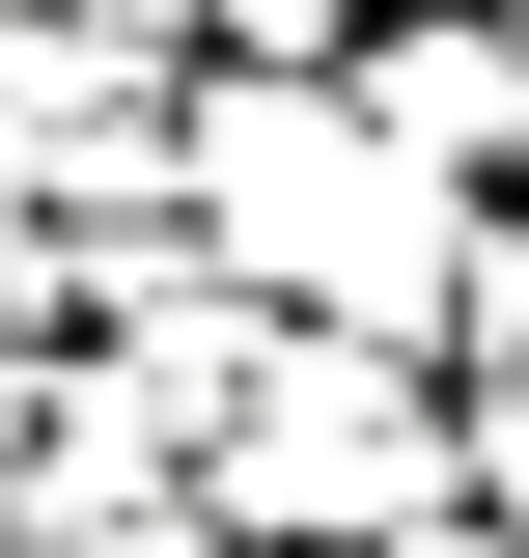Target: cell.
I'll return each mask as SVG.
<instances>
[{"instance_id": "obj_3", "label": "cell", "mask_w": 529, "mask_h": 558, "mask_svg": "<svg viewBox=\"0 0 529 558\" xmlns=\"http://www.w3.org/2000/svg\"><path fill=\"white\" fill-rule=\"evenodd\" d=\"M168 168V112L112 84V28H0V196H112Z\"/></svg>"}, {"instance_id": "obj_4", "label": "cell", "mask_w": 529, "mask_h": 558, "mask_svg": "<svg viewBox=\"0 0 529 558\" xmlns=\"http://www.w3.org/2000/svg\"><path fill=\"white\" fill-rule=\"evenodd\" d=\"M196 28H251V57H334V28H362V0H196Z\"/></svg>"}, {"instance_id": "obj_5", "label": "cell", "mask_w": 529, "mask_h": 558, "mask_svg": "<svg viewBox=\"0 0 529 558\" xmlns=\"http://www.w3.org/2000/svg\"><path fill=\"white\" fill-rule=\"evenodd\" d=\"M446 475H473V502H529V391H502V418H446Z\"/></svg>"}, {"instance_id": "obj_2", "label": "cell", "mask_w": 529, "mask_h": 558, "mask_svg": "<svg viewBox=\"0 0 529 558\" xmlns=\"http://www.w3.org/2000/svg\"><path fill=\"white\" fill-rule=\"evenodd\" d=\"M334 112L391 140V168H446V196H473V168L529 140V28H362V84H334Z\"/></svg>"}, {"instance_id": "obj_6", "label": "cell", "mask_w": 529, "mask_h": 558, "mask_svg": "<svg viewBox=\"0 0 529 558\" xmlns=\"http://www.w3.org/2000/svg\"><path fill=\"white\" fill-rule=\"evenodd\" d=\"M57 28H168V0H57Z\"/></svg>"}, {"instance_id": "obj_1", "label": "cell", "mask_w": 529, "mask_h": 558, "mask_svg": "<svg viewBox=\"0 0 529 558\" xmlns=\"http://www.w3.org/2000/svg\"><path fill=\"white\" fill-rule=\"evenodd\" d=\"M196 502H223V531H279V558L446 531V418H418V363H391V336H279L251 391L196 418Z\"/></svg>"}]
</instances>
